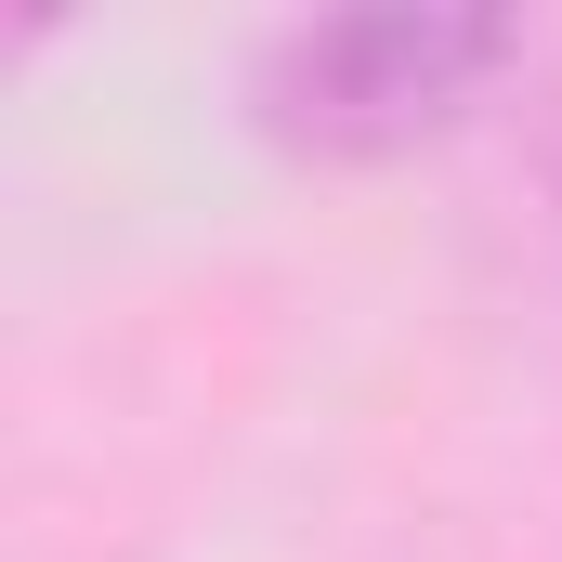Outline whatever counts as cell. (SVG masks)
I'll return each mask as SVG.
<instances>
[{"instance_id": "cell-1", "label": "cell", "mask_w": 562, "mask_h": 562, "mask_svg": "<svg viewBox=\"0 0 562 562\" xmlns=\"http://www.w3.org/2000/svg\"><path fill=\"white\" fill-rule=\"evenodd\" d=\"M537 26L497 0H353V13H288L236 66V119L288 170H393L419 144L471 132L510 105Z\"/></svg>"}, {"instance_id": "cell-2", "label": "cell", "mask_w": 562, "mask_h": 562, "mask_svg": "<svg viewBox=\"0 0 562 562\" xmlns=\"http://www.w3.org/2000/svg\"><path fill=\"white\" fill-rule=\"evenodd\" d=\"M497 119H510V170L550 196V223H562V40L524 53V79H510V105H497Z\"/></svg>"}]
</instances>
